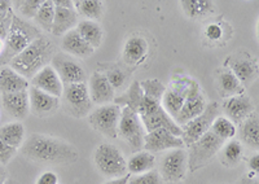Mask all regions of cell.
<instances>
[{
  "label": "cell",
  "mask_w": 259,
  "mask_h": 184,
  "mask_svg": "<svg viewBox=\"0 0 259 184\" xmlns=\"http://www.w3.org/2000/svg\"><path fill=\"white\" fill-rule=\"evenodd\" d=\"M217 88H218L219 96L223 99L245 94V86L230 69H223L219 71L217 75Z\"/></svg>",
  "instance_id": "603a6c76"
},
{
  "label": "cell",
  "mask_w": 259,
  "mask_h": 184,
  "mask_svg": "<svg viewBox=\"0 0 259 184\" xmlns=\"http://www.w3.org/2000/svg\"><path fill=\"white\" fill-rule=\"evenodd\" d=\"M183 12L192 20H201L215 12L214 0H180Z\"/></svg>",
  "instance_id": "484cf974"
},
{
  "label": "cell",
  "mask_w": 259,
  "mask_h": 184,
  "mask_svg": "<svg viewBox=\"0 0 259 184\" xmlns=\"http://www.w3.org/2000/svg\"><path fill=\"white\" fill-rule=\"evenodd\" d=\"M140 119H142V123L147 132L157 130V128H167V130H170L174 135L182 136V127L178 125L172 117L168 116V114L166 113V110L162 108V105H159V107L150 114L140 116Z\"/></svg>",
  "instance_id": "ffe728a7"
},
{
  "label": "cell",
  "mask_w": 259,
  "mask_h": 184,
  "mask_svg": "<svg viewBox=\"0 0 259 184\" xmlns=\"http://www.w3.org/2000/svg\"><path fill=\"white\" fill-rule=\"evenodd\" d=\"M221 113V107L218 103H207L206 108L200 116L194 117L186 125L182 126V139L186 146H191L192 143L200 139L203 134H206L211 127L212 122Z\"/></svg>",
  "instance_id": "ba28073f"
},
{
  "label": "cell",
  "mask_w": 259,
  "mask_h": 184,
  "mask_svg": "<svg viewBox=\"0 0 259 184\" xmlns=\"http://www.w3.org/2000/svg\"><path fill=\"white\" fill-rule=\"evenodd\" d=\"M6 184H17L15 180H7Z\"/></svg>",
  "instance_id": "11a10c76"
},
{
  "label": "cell",
  "mask_w": 259,
  "mask_h": 184,
  "mask_svg": "<svg viewBox=\"0 0 259 184\" xmlns=\"http://www.w3.org/2000/svg\"><path fill=\"white\" fill-rule=\"evenodd\" d=\"M224 140L214 135L211 131H207L206 134L194 143H192L189 147L188 155V169L191 172H196L201 167L206 166L207 163L218 155L222 147L224 144Z\"/></svg>",
  "instance_id": "277c9868"
},
{
  "label": "cell",
  "mask_w": 259,
  "mask_h": 184,
  "mask_svg": "<svg viewBox=\"0 0 259 184\" xmlns=\"http://www.w3.org/2000/svg\"><path fill=\"white\" fill-rule=\"evenodd\" d=\"M51 2L57 8H75L73 0H51Z\"/></svg>",
  "instance_id": "7dc6e473"
},
{
  "label": "cell",
  "mask_w": 259,
  "mask_h": 184,
  "mask_svg": "<svg viewBox=\"0 0 259 184\" xmlns=\"http://www.w3.org/2000/svg\"><path fill=\"white\" fill-rule=\"evenodd\" d=\"M25 0H11V3H12V7H13V9H18L20 8V6L22 3H24Z\"/></svg>",
  "instance_id": "816d5d0a"
},
{
  "label": "cell",
  "mask_w": 259,
  "mask_h": 184,
  "mask_svg": "<svg viewBox=\"0 0 259 184\" xmlns=\"http://www.w3.org/2000/svg\"><path fill=\"white\" fill-rule=\"evenodd\" d=\"M46 3V0H25L24 3L21 4L18 11H20L21 16L24 18H31L35 17L40 7Z\"/></svg>",
  "instance_id": "f35d334b"
},
{
  "label": "cell",
  "mask_w": 259,
  "mask_h": 184,
  "mask_svg": "<svg viewBox=\"0 0 259 184\" xmlns=\"http://www.w3.org/2000/svg\"><path fill=\"white\" fill-rule=\"evenodd\" d=\"M96 169L105 178H118L126 175L127 161L117 147L108 143H103L97 147L94 153Z\"/></svg>",
  "instance_id": "5b68a950"
},
{
  "label": "cell",
  "mask_w": 259,
  "mask_h": 184,
  "mask_svg": "<svg viewBox=\"0 0 259 184\" xmlns=\"http://www.w3.org/2000/svg\"><path fill=\"white\" fill-rule=\"evenodd\" d=\"M223 110L227 114V118H230L235 125H240L246 117L255 112L253 101L245 94L227 99L223 104Z\"/></svg>",
  "instance_id": "e0dca14e"
},
{
  "label": "cell",
  "mask_w": 259,
  "mask_h": 184,
  "mask_svg": "<svg viewBox=\"0 0 259 184\" xmlns=\"http://www.w3.org/2000/svg\"><path fill=\"white\" fill-rule=\"evenodd\" d=\"M16 153H17V149L8 146L3 140H0V165H3V166L8 165L16 156Z\"/></svg>",
  "instance_id": "60d3db41"
},
{
  "label": "cell",
  "mask_w": 259,
  "mask_h": 184,
  "mask_svg": "<svg viewBox=\"0 0 259 184\" xmlns=\"http://www.w3.org/2000/svg\"><path fill=\"white\" fill-rule=\"evenodd\" d=\"M78 25V12L75 8H57L55 11L51 33L55 36H62Z\"/></svg>",
  "instance_id": "cb8c5ba5"
},
{
  "label": "cell",
  "mask_w": 259,
  "mask_h": 184,
  "mask_svg": "<svg viewBox=\"0 0 259 184\" xmlns=\"http://www.w3.org/2000/svg\"><path fill=\"white\" fill-rule=\"evenodd\" d=\"M148 55V42L143 36H131L127 39L123 48V60L128 65H136V64L144 61Z\"/></svg>",
  "instance_id": "d4e9b609"
},
{
  "label": "cell",
  "mask_w": 259,
  "mask_h": 184,
  "mask_svg": "<svg viewBox=\"0 0 259 184\" xmlns=\"http://www.w3.org/2000/svg\"><path fill=\"white\" fill-rule=\"evenodd\" d=\"M2 105L7 113L16 119H25L30 113L29 92H11L2 95Z\"/></svg>",
  "instance_id": "d6986e66"
},
{
  "label": "cell",
  "mask_w": 259,
  "mask_h": 184,
  "mask_svg": "<svg viewBox=\"0 0 259 184\" xmlns=\"http://www.w3.org/2000/svg\"><path fill=\"white\" fill-rule=\"evenodd\" d=\"M154 166H156V156L148 151L136 152L135 155L130 158V161H127V171L134 175L153 170Z\"/></svg>",
  "instance_id": "f1b7e54d"
},
{
  "label": "cell",
  "mask_w": 259,
  "mask_h": 184,
  "mask_svg": "<svg viewBox=\"0 0 259 184\" xmlns=\"http://www.w3.org/2000/svg\"><path fill=\"white\" fill-rule=\"evenodd\" d=\"M184 147L186 144L183 142L182 136L174 135L167 128H157L145 134L143 148L150 153H157V152L171 151Z\"/></svg>",
  "instance_id": "7c38bea8"
},
{
  "label": "cell",
  "mask_w": 259,
  "mask_h": 184,
  "mask_svg": "<svg viewBox=\"0 0 259 184\" xmlns=\"http://www.w3.org/2000/svg\"><path fill=\"white\" fill-rule=\"evenodd\" d=\"M237 184H259L258 181V175H255L254 172H249L246 175H244L242 178L239 179Z\"/></svg>",
  "instance_id": "f6af8a7d"
},
{
  "label": "cell",
  "mask_w": 259,
  "mask_h": 184,
  "mask_svg": "<svg viewBox=\"0 0 259 184\" xmlns=\"http://www.w3.org/2000/svg\"><path fill=\"white\" fill-rule=\"evenodd\" d=\"M80 2H83V0H73V3H74V7L78 6V4L80 3Z\"/></svg>",
  "instance_id": "db71d44e"
},
{
  "label": "cell",
  "mask_w": 259,
  "mask_h": 184,
  "mask_svg": "<svg viewBox=\"0 0 259 184\" xmlns=\"http://www.w3.org/2000/svg\"><path fill=\"white\" fill-rule=\"evenodd\" d=\"M227 65L230 66V70L232 71L236 77L239 78L242 84H250L255 79L258 74V65L246 54H239L236 56L230 57L227 60Z\"/></svg>",
  "instance_id": "ac0fdd59"
},
{
  "label": "cell",
  "mask_w": 259,
  "mask_h": 184,
  "mask_svg": "<svg viewBox=\"0 0 259 184\" xmlns=\"http://www.w3.org/2000/svg\"><path fill=\"white\" fill-rule=\"evenodd\" d=\"M52 68L56 70L59 74L61 82L65 84L80 83L87 80V74L84 69L82 68L80 64L71 57H69L66 54H55V56L51 60Z\"/></svg>",
  "instance_id": "8fae6325"
},
{
  "label": "cell",
  "mask_w": 259,
  "mask_h": 184,
  "mask_svg": "<svg viewBox=\"0 0 259 184\" xmlns=\"http://www.w3.org/2000/svg\"><path fill=\"white\" fill-rule=\"evenodd\" d=\"M75 30L92 48L100 47L101 43H103V29H101V26L96 21L83 20V21L78 22Z\"/></svg>",
  "instance_id": "83f0119b"
},
{
  "label": "cell",
  "mask_w": 259,
  "mask_h": 184,
  "mask_svg": "<svg viewBox=\"0 0 259 184\" xmlns=\"http://www.w3.org/2000/svg\"><path fill=\"white\" fill-rule=\"evenodd\" d=\"M249 169L251 172H254L255 175L259 174V156L258 153H255L254 156H251L250 160H249Z\"/></svg>",
  "instance_id": "bcb514c9"
},
{
  "label": "cell",
  "mask_w": 259,
  "mask_h": 184,
  "mask_svg": "<svg viewBox=\"0 0 259 184\" xmlns=\"http://www.w3.org/2000/svg\"><path fill=\"white\" fill-rule=\"evenodd\" d=\"M9 9H13L11 0H0V13L7 12Z\"/></svg>",
  "instance_id": "681fc988"
},
{
  "label": "cell",
  "mask_w": 259,
  "mask_h": 184,
  "mask_svg": "<svg viewBox=\"0 0 259 184\" xmlns=\"http://www.w3.org/2000/svg\"><path fill=\"white\" fill-rule=\"evenodd\" d=\"M30 86L47 92L50 95L61 98L64 92V83L60 79L56 70L52 68V65H47L39 70L34 77L30 79Z\"/></svg>",
  "instance_id": "2e32d148"
},
{
  "label": "cell",
  "mask_w": 259,
  "mask_h": 184,
  "mask_svg": "<svg viewBox=\"0 0 259 184\" xmlns=\"http://www.w3.org/2000/svg\"><path fill=\"white\" fill-rule=\"evenodd\" d=\"M0 140L18 149L25 142V127L21 122H9L0 127Z\"/></svg>",
  "instance_id": "f546056e"
},
{
  "label": "cell",
  "mask_w": 259,
  "mask_h": 184,
  "mask_svg": "<svg viewBox=\"0 0 259 184\" xmlns=\"http://www.w3.org/2000/svg\"><path fill=\"white\" fill-rule=\"evenodd\" d=\"M221 151L222 163L226 165L227 167L237 166L240 161H241L242 155H244V147H242L241 142L235 139L227 140V143H224Z\"/></svg>",
  "instance_id": "4dcf8cb0"
},
{
  "label": "cell",
  "mask_w": 259,
  "mask_h": 184,
  "mask_svg": "<svg viewBox=\"0 0 259 184\" xmlns=\"http://www.w3.org/2000/svg\"><path fill=\"white\" fill-rule=\"evenodd\" d=\"M75 9H78V13L85 17L87 20H100L103 17L104 7L101 0H83L78 6H75Z\"/></svg>",
  "instance_id": "d590c367"
},
{
  "label": "cell",
  "mask_w": 259,
  "mask_h": 184,
  "mask_svg": "<svg viewBox=\"0 0 259 184\" xmlns=\"http://www.w3.org/2000/svg\"><path fill=\"white\" fill-rule=\"evenodd\" d=\"M55 54H56V47L52 40L47 36L40 35L35 40H32L17 56L13 57L8 65L30 80L39 70L51 63Z\"/></svg>",
  "instance_id": "7a4b0ae2"
},
{
  "label": "cell",
  "mask_w": 259,
  "mask_h": 184,
  "mask_svg": "<svg viewBox=\"0 0 259 184\" xmlns=\"http://www.w3.org/2000/svg\"><path fill=\"white\" fill-rule=\"evenodd\" d=\"M184 101H186V96H183L182 94H178L170 88H166L165 94L161 99V105L166 110V113L175 119V117L182 109Z\"/></svg>",
  "instance_id": "d6a6232c"
},
{
  "label": "cell",
  "mask_w": 259,
  "mask_h": 184,
  "mask_svg": "<svg viewBox=\"0 0 259 184\" xmlns=\"http://www.w3.org/2000/svg\"><path fill=\"white\" fill-rule=\"evenodd\" d=\"M30 113H32L38 118H47L53 116L61 107L60 98L47 94L41 89L30 86L29 89Z\"/></svg>",
  "instance_id": "4fadbf2b"
},
{
  "label": "cell",
  "mask_w": 259,
  "mask_h": 184,
  "mask_svg": "<svg viewBox=\"0 0 259 184\" xmlns=\"http://www.w3.org/2000/svg\"><path fill=\"white\" fill-rule=\"evenodd\" d=\"M210 131L218 137L223 139L224 142H227V140L235 137L237 128H236V125L230 118H227L224 116H218L212 122Z\"/></svg>",
  "instance_id": "836d02e7"
},
{
  "label": "cell",
  "mask_w": 259,
  "mask_h": 184,
  "mask_svg": "<svg viewBox=\"0 0 259 184\" xmlns=\"http://www.w3.org/2000/svg\"><path fill=\"white\" fill-rule=\"evenodd\" d=\"M130 175H123V176H118V178H112L109 180H106L104 184H128Z\"/></svg>",
  "instance_id": "c3c4849f"
},
{
  "label": "cell",
  "mask_w": 259,
  "mask_h": 184,
  "mask_svg": "<svg viewBox=\"0 0 259 184\" xmlns=\"http://www.w3.org/2000/svg\"><path fill=\"white\" fill-rule=\"evenodd\" d=\"M3 50H4V39L0 38V55L3 54Z\"/></svg>",
  "instance_id": "f5cc1de1"
},
{
  "label": "cell",
  "mask_w": 259,
  "mask_h": 184,
  "mask_svg": "<svg viewBox=\"0 0 259 184\" xmlns=\"http://www.w3.org/2000/svg\"><path fill=\"white\" fill-rule=\"evenodd\" d=\"M40 35L43 34L39 27L34 26L29 21L15 15L11 29L4 39V50L3 54L0 55V65H8L13 57L17 56L32 40H35Z\"/></svg>",
  "instance_id": "3957f363"
},
{
  "label": "cell",
  "mask_w": 259,
  "mask_h": 184,
  "mask_svg": "<svg viewBox=\"0 0 259 184\" xmlns=\"http://www.w3.org/2000/svg\"><path fill=\"white\" fill-rule=\"evenodd\" d=\"M240 137L247 147L258 151L259 148V118L255 112L240 123Z\"/></svg>",
  "instance_id": "4316f807"
},
{
  "label": "cell",
  "mask_w": 259,
  "mask_h": 184,
  "mask_svg": "<svg viewBox=\"0 0 259 184\" xmlns=\"http://www.w3.org/2000/svg\"><path fill=\"white\" fill-rule=\"evenodd\" d=\"M145 134L147 132L138 112L128 107L122 108L121 118L118 123V136H121L127 143L134 153L143 149Z\"/></svg>",
  "instance_id": "8992f818"
},
{
  "label": "cell",
  "mask_w": 259,
  "mask_h": 184,
  "mask_svg": "<svg viewBox=\"0 0 259 184\" xmlns=\"http://www.w3.org/2000/svg\"><path fill=\"white\" fill-rule=\"evenodd\" d=\"M106 77H108L110 84H112L114 89H118L119 87L123 86L124 80H126V75H124L123 71L119 70V69H113V70H110L109 73L106 74Z\"/></svg>",
  "instance_id": "b9f144b4"
},
{
  "label": "cell",
  "mask_w": 259,
  "mask_h": 184,
  "mask_svg": "<svg viewBox=\"0 0 259 184\" xmlns=\"http://www.w3.org/2000/svg\"><path fill=\"white\" fill-rule=\"evenodd\" d=\"M87 87H89L90 98H91V101L94 104H109V103L114 100L115 89L110 84L108 77L103 74V73H99V71L94 73L90 77Z\"/></svg>",
  "instance_id": "9a60e30c"
},
{
  "label": "cell",
  "mask_w": 259,
  "mask_h": 184,
  "mask_svg": "<svg viewBox=\"0 0 259 184\" xmlns=\"http://www.w3.org/2000/svg\"><path fill=\"white\" fill-rule=\"evenodd\" d=\"M55 11H56V7L53 6L52 2L46 0V3L40 7V9H39L38 13L34 17V21L38 24V26L41 30L47 31V33H51V29H52Z\"/></svg>",
  "instance_id": "e575fe53"
},
{
  "label": "cell",
  "mask_w": 259,
  "mask_h": 184,
  "mask_svg": "<svg viewBox=\"0 0 259 184\" xmlns=\"http://www.w3.org/2000/svg\"><path fill=\"white\" fill-rule=\"evenodd\" d=\"M206 99L202 95L200 84L197 82H194L192 88L189 89L182 109L178 113V116L175 117V122L182 127L183 125H186L187 122L193 119L194 117L200 116L205 110V108H206Z\"/></svg>",
  "instance_id": "5bb4252c"
},
{
  "label": "cell",
  "mask_w": 259,
  "mask_h": 184,
  "mask_svg": "<svg viewBox=\"0 0 259 184\" xmlns=\"http://www.w3.org/2000/svg\"><path fill=\"white\" fill-rule=\"evenodd\" d=\"M21 153L27 160L47 165H73L79 158L70 143L45 134H32L22 143Z\"/></svg>",
  "instance_id": "6da1fadb"
},
{
  "label": "cell",
  "mask_w": 259,
  "mask_h": 184,
  "mask_svg": "<svg viewBox=\"0 0 259 184\" xmlns=\"http://www.w3.org/2000/svg\"><path fill=\"white\" fill-rule=\"evenodd\" d=\"M140 83V88L143 91V95L147 96V98L153 99L161 103V99L163 96L166 91V87L163 86L159 79H147L143 80V82H139Z\"/></svg>",
  "instance_id": "8d00e7d4"
},
{
  "label": "cell",
  "mask_w": 259,
  "mask_h": 184,
  "mask_svg": "<svg viewBox=\"0 0 259 184\" xmlns=\"http://www.w3.org/2000/svg\"><path fill=\"white\" fill-rule=\"evenodd\" d=\"M61 47L68 55H73V56L80 57V59L91 56L95 52V48H92L85 42L75 29L70 30L62 35Z\"/></svg>",
  "instance_id": "44dd1931"
},
{
  "label": "cell",
  "mask_w": 259,
  "mask_h": 184,
  "mask_svg": "<svg viewBox=\"0 0 259 184\" xmlns=\"http://www.w3.org/2000/svg\"><path fill=\"white\" fill-rule=\"evenodd\" d=\"M30 87V80L13 70L11 66L0 69V95L11 92L26 91Z\"/></svg>",
  "instance_id": "7402d4cb"
},
{
  "label": "cell",
  "mask_w": 259,
  "mask_h": 184,
  "mask_svg": "<svg viewBox=\"0 0 259 184\" xmlns=\"http://www.w3.org/2000/svg\"><path fill=\"white\" fill-rule=\"evenodd\" d=\"M128 184H162V178L156 170H149L143 174L130 176Z\"/></svg>",
  "instance_id": "74e56055"
},
{
  "label": "cell",
  "mask_w": 259,
  "mask_h": 184,
  "mask_svg": "<svg viewBox=\"0 0 259 184\" xmlns=\"http://www.w3.org/2000/svg\"><path fill=\"white\" fill-rule=\"evenodd\" d=\"M62 96H64L66 107L71 116L77 117V118L89 116L94 103L90 98L87 82L65 84Z\"/></svg>",
  "instance_id": "9c48e42d"
},
{
  "label": "cell",
  "mask_w": 259,
  "mask_h": 184,
  "mask_svg": "<svg viewBox=\"0 0 259 184\" xmlns=\"http://www.w3.org/2000/svg\"><path fill=\"white\" fill-rule=\"evenodd\" d=\"M13 17H15V11L13 9L0 13V38L2 39H6L7 34L11 29V25H12Z\"/></svg>",
  "instance_id": "ab89813d"
},
{
  "label": "cell",
  "mask_w": 259,
  "mask_h": 184,
  "mask_svg": "<svg viewBox=\"0 0 259 184\" xmlns=\"http://www.w3.org/2000/svg\"><path fill=\"white\" fill-rule=\"evenodd\" d=\"M35 184H59V176L53 171H45L38 176Z\"/></svg>",
  "instance_id": "ee69618b"
},
{
  "label": "cell",
  "mask_w": 259,
  "mask_h": 184,
  "mask_svg": "<svg viewBox=\"0 0 259 184\" xmlns=\"http://www.w3.org/2000/svg\"><path fill=\"white\" fill-rule=\"evenodd\" d=\"M205 36L209 40H211V42H218V40L222 39V36H223V29L218 24H210L205 29Z\"/></svg>",
  "instance_id": "7bdbcfd3"
},
{
  "label": "cell",
  "mask_w": 259,
  "mask_h": 184,
  "mask_svg": "<svg viewBox=\"0 0 259 184\" xmlns=\"http://www.w3.org/2000/svg\"><path fill=\"white\" fill-rule=\"evenodd\" d=\"M188 155L184 148L171 149L161 161V178L168 183H178L186 178Z\"/></svg>",
  "instance_id": "30bf717a"
},
{
  "label": "cell",
  "mask_w": 259,
  "mask_h": 184,
  "mask_svg": "<svg viewBox=\"0 0 259 184\" xmlns=\"http://www.w3.org/2000/svg\"><path fill=\"white\" fill-rule=\"evenodd\" d=\"M142 100L143 91L142 88H140V83H139V82H134V83L128 87V89L124 92L123 95L114 99L113 101H114V104L119 105V107L123 105V107H128L138 112L139 107L142 104Z\"/></svg>",
  "instance_id": "1f68e13d"
},
{
  "label": "cell",
  "mask_w": 259,
  "mask_h": 184,
  "mask_svg": "<svg viewBox=\"0 0 259 184\" xmlns=\"http://www.w3.org/2000/svg\"><path fill=\"white\" fill-rule=\"evenodd\" d=\"M122 107L117 104L99 105L90 112L89 123L95 131L109 139L118 137V123L121 118Z\"/></svg>",
  "instance_id": "52a82bcc"
},
{
  "label": "cell",
  "mask_w": 259,
  "mask_h": 184,
  "mask_svg": "<svg viewBox=\"0 0 259 184\" xmlns=\"http://www.w3.org/2000/svg\"><path fill=\"white\" fill-rule=\"evenodd\" d=\"M7 180H8V174H7L6 167L0 165V184H6Z\"/></svg>",
  "instance_id": "f907efd6"
}]
</instances>
